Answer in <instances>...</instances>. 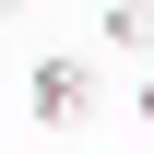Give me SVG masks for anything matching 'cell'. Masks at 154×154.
I'll return each mask as SVG.
<instances>
[{
	"label": "cell",
	"instance_id": "obj_1",
	"mask_svg": "<svg viewBox=\"0 0 154 154\" xmlns=\"http://www.w3.org/2000/svg\"><path fill=\"white\" fill-rule=\"evenodd\" d=\"M24 107H36L48 131H71V119L107 107V71H95V59H36V71H24Z\"/></svg>",
	"mask_w": 154,
	"mask_h": 154
},
{
	"label": "cell",
	"instance_id": "obj_2",
	"mask_svg": "<svg viewBox=\"0 0 154 154\" xmlns=\"http://www.w3.org/2000/svg\"><path fill=\"white\" fill-rule=\"evenodd\" d=\"M95 48H154V0H107L95 12Z\"/></svg>",
	"mask_w": 154,
	"mask_h": 154
},
{
	"label": "cell",
	"instance_id": "obj_3",
	"mask_svg": "<svg viewBox=\"0 0 154 154\" xmlns=\"http://www.w3.org/2000/svg\"><path fill=\"white\" fill-rule=\"evenodd\" d=\"M131 107H142V131H154V83H142V95H131Z\"/></svg>",
	"mask_w": 154,
	"mask_h": 154
},
{
	"label": "cell",
	"instance_id": "obj_4",
	"mask_svg": "<svg viewBox=\"0 0 154 154\" xmlns=\"http://www.w3.org/2000/svg\"><path fill=\"white\" fill-rule=\"evenodd\" d=\"M0 12H24V0H0Z\"/></svg>",
	"mask_w": 154,
	"mask_h": 154
}]
</instances>
